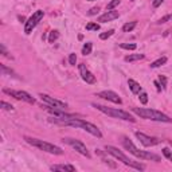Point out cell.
Masks as SVG:
<instances>
[{
  "instance_id": "7a4b0ae2",
  "label": "cell",
  "mask_w": 172,
  "mask_h": 172,
  "mask_svg": "<svg viewBox=\"0 0 172 172\" xmlns=\"http://www.w3.org/2000/svg\"><path fill=\"white\" fill-rule=\"evenodd\" d=\"M133 112L141 118L152 120V121H160V122H172V118H169L167 114H164L155 109H145V108H133Z\"/></svg>"
},
{
  "instance_id": "d4e9b609",
  "label": "cell",
  "mask_w": 172,
  "mask_h": 172,
  "mask_svg": "<svg viewBox=\"0 0 172 172\" xmlns=\"http://www.w3.org/2000/svg\"><path fill=\"white\" fill-rule=\"evenodd\" d=\"M114 34V30H109V31H106V32H102V34H100V39H102V40H105V39H108L109 36H112Z\"/></svg>"
},
{
  "instance_id": "f546056e",
  "label": "cell",
  "mask_w": 172,
  "mask_h": 172,
  "mask_svg": "<svg viewBox=\"0 0 172 172\" xmlns=\"http://www.w3.org/2000/svg\"><path fill=\"white\" fill-rule=\"evenodd\" d=\"M69 63L73 65V66H75V63H77V55H75L74 53L70 54V57H69Z\"/></svg>"
},
{
  "instance_id": "d590c367",
  "label": "cell",
  "mask_w": 172,
  "mask_h": 172,
  "mask_svg": "<svg viewBox=\"0 0 172 172\" xmlns=\"http://www.w3.org/2000/svg\"><path fill=\"white\" fill-rule=\"evenodd\" d=\"M88 1H94V0H88Z\"/></svg>"
},
{
  "instance_id": "ba28073f",
  "label": "cell",
  "mask_w": 172,
  "mask_h": 172,
  "mask_svg": "<svg viewBox=\"0 0 172 172\" xmlns=\"http://www.w3.org/2000/svg\"><path fill=\"white\" fill-rule=\"evenodd\" d=\"M44 12L43 11H36V12L32 13V16H31L28 20L26 22V27H24V34H31L32 32V30L36 27V24L42 20V18H43Z\"/></svg>"
},
{
  "instance_id": "4fadbf2b",
  "label": "cell",
  "mask_w": 172,
  "mask_h": 172,
  "mask_svg": "<svg viewBox=\"0 0 172 172\" xmlns=\"http://www.w3.org/2000/svg\"><path fill=\"white\" fill-rule=\"evenodd\" d=\"M80 73H81V77H82V80L86 82V84H96V77L90 73V71L86 69L84 63H81L80 65Z\"/></svg>"
},
{
  "instance_id": "ac0fdd59",
  "label": "cell",
  "mask_w": 172,
  "mask_h": 172,
  "mask_svg": "<svg viewBox=\"0 0 172 172\" xmlns=\"http://www.w3.org/2000/svg\"><path fill=\"white\" fill-rule=\"evenodd\" d=\"M167 62V57H161V58H159L157 61H155V62H152L151 63V67H160V66H163L164 63Z\"/></svg>"
},
{
  "instance_id": "8fae6325",
  "label": "cell",
  "mask_w": 172,
  "mask_h": 172,
  "mask_svg": "<svg viewBox=\"0 0 172 172\" xmlns=\"http://www.w3.org/2000/svg\"><path fill=\"white\" fill-rule=\"evenodd\" d=\"M136 137L140 140V143H141L143 145H145V147L157 145V144H160V141H161L159 137L147 136V135H144V133H141V132H136Z\"/></svg>"
},
{
  "instance_id": "836d02e7",
  "label": "cell",
  "mask_w": 172,
  "mask_h": 172,
  "mask_svg": "<svg viewBox=\"0 0 172 172\" xmlns=\"http://www.w3.org/2000/svg\"><path fill=\"white\" fill-rule=\"evenodd\" d=\"M163 1H164V0H153V3H152V4H153L155 8H157L159 5H161V3H163Z\"/></svg>"
},
{
  "instance_id": "30bf717a",
  "label": "cell",
  "mask_w": 172,
  "mask_h": 172,
  "mask_svg": "<svg viewBox=\"0 0 172 172\" xmlns=\"http://www.w3.org/2000/svg\"><path fill=\"white\" fill-rule=\"evenodd\" d=\"M39 97H40V100H42L43 102H46V104H49V105L54 106V108H57V109H61V110H66V108H67L66 102L59 101V100L50 97V96H47V94H39Z\"/></svg>"
},
{
  "instance_id": "4316f807",
  "label": "cell",
  "mask_w": 172,
  "mask_h": 172,
  "mask_svg": "<svg viewBox=\"0 0 172 172\" xmlns=\"http://www.w3.org/2000/svg\"><path fill=\"white\" fill-rule=\"evenodd\" d=\"M139 98H140V102H141L143 105H145L147 102H148V94L144 93V92L140 93V97H139Z\"/></svg>"
},
{
  "instance_id": "4dcf8cb0",
  "label": "cell",
  "mask_w": 172,
  "mask_h": 172,
  "mask_svg": "<svg viewBox=\"0 0 172 172\" xmlns=\"http://www.w3.org/2000/svg\"><path fill=\"white\" fill-rule=\"evenodd\" d=\"M159 81H160V84H161V86H163V88H165V85H167V78H165L164 75H160Z\"/></svg>"
},
{
  "instance_id": "d6a6232c",
  "label": "cell",
  "mask_w": 172,
  "mask_h": 172,
  "mask_svg": "<svg viewBox=\"0 0 172 172\" xmlns=\"http://www.w3.org/2000/svg\"><path fill=\"white\" fill-rule=\"evenodd\" d=\"M98 11H100V7H93V8L89 11V15H96V13H98Z\"/></svg>"
},
{
  "instance_id": "d6986e66",
  "label": "cell",
  "mask_w": 172,
  "mask_h": 172,
  "mask_svg": "<svg viewBox=\"0 0 172 172\" xmlns=\"http://www.w3.org/2000/svg\"><path fill=\"white\" fill-rule=\"evenodd\" d=\"M136 26H137V22H129V23H126V24L122 26V31L124 32H131Z\"/></svg>"
},
{
  "instance_id": "f1b7e54d",
  "label": "cell",
  "mask_w": 172,
  "mask_h": 172,
  "mask_svg": "<svg viewBox=\"0 0 172 172\" xmlns=\"http://www.w3.org/2000/svg\"><path fill=\"white\" fill-rule=\"evenodd\" d=\"M163 155L167 157L168 160H171L172 161V152L169 151V148H163Z\"/></svg>"
},
{
  "instance_id": "8d00e7d4",
  "label": "cell",
  "mask_w": 172,
  "mask_h": 172,
  "mask_svg": "<svg viewBox=\"0 0 172 172\" xmlns=\"http://www.w3.org/2000/svg\"><path fill=\"white\" fill-rule=\"evenodd\" d=\"M131 1H135V0H131Z\"/></svg>"
},
{
  "instance_id": "9a60e30c",
  "label": "cell",
  "mask_w": 172,
  "mask_h": 172,
  "mask_svg": "<svg viewBox=\"0 0 172 172\" xmlns=\"http://www.w3.org/2000/svg\"><path fill=\"white\" fill-rule=\"evenodd\" d=\"M50 169L54 172H75V167L70 164H58V165H51Z\"/></svg>"
},
{
  "instance_id": "9c48e42d",
  "label": "cell",
  "mask_w": 172,
  "mask_h": 172,
  "mask_svg": "<svg viewBox=\"0 0 172 172\" xmlns=\"http://www.w3.org/2000/svg\"><path fill=\"white\" fill-rule=\"evenodd\" d=\"M4 93H7L9 96L15 97L16 100H19V101H24V102H28V104H34V102H35V98L31 97L28 93L22 92V90H9V89H4Z\"/></svg>"
},
{
  "instance_id": "ffe728a7",
  "label": "cell",
  "mask_w": 172,
  "mask_h": 172,
  "mask_svg": "<svg viewBox=\"0 0 172 172\" xmlns=\"http://www.w3.org/2000/svg\"><path fill=\"white\" fill-rule=\"evenodd\" d=\"M92 49H93V44L90 43V42L85 43L84 47H82V54H84V55H89V54L92 53Z\"/></svg>"
},
{
  "instance_id": "603a6c76",
  "label": "cell",
  "mask_w": 172,
  "mask_h": 172,
  "mask_svg": "<svg viewBox=\"0 0 172 172\" xmlns=\"http://www.w3.org/2000/svg\"><path fill=\"white\" fill-rule=\"evenodd\" d=\"M86 30L88 31H98L100 30V24H97V23H88V24H86Z\"/></svg>"
},
{
  "instance_id": "e575fe53",
  "label": "cell",
  "mask_w": 172,
  "mask_h": 172,
  "mask_svg": "<svg viewBox=\"0 0 172 172\" xmlns=\"http://www.w3.org/2000/svg\"><path fill=\"white\" fill-rule=\"evenodd\" d=\"M155 86H156V89H157V92H160V90H161V86L159 85V82H157V81H155Z\"/></svg>"
},
{
  "instance_id": "5bb4252c",
  "label": "cell",
  "mask_w": 172,
  "mask_h": 172,
  "mask_svg": "<svg viewBox=\"0 0 172 172\" xmlns=\"http://www.w3.org/2000/svg\"><path fill=\"white\" fill-rule=\"evenodd\" d=\"M120 16L118 11H108V12H105L104 15H101L100 18H98V22L100 23H106V22H112V20H114V19H117Z\"/></svg>"
},
{
  "instance_id": "1f68e13d",
  "label": "cell",
  "mask_w": 172,
  "mask_h": 172,
  "mask_svg": "<svg viewBox=\"0 0 172 172\" xmlns=\"http://www.w3.org/2000/svg\"><path fill=\"white\" fill-rule=\"evenodd\" d=\"M169 19H171V15H167V16H164V18H161V19H160L159 22H157V24H163V23L168 22Z\"/></svg>"
},
{
  "instance_id": "52a82bcc",
  "label": "cell",
  "mask_w": 172,
  "mask_h": 172,
  "mask_svg": "<svg viewBox=\"0 0 172 172\" xmlns=\"http://www.w3.org/2000/svg\"><path fill=\"white\" fill-rule=\"evenodd\" d=\"M62 141L66 143L67 145H70L73 149H75L78 153L84 155V156H86V157H90V153H89L88 148H86V145H85L84 143H81L80 140H75V139H70V137H65V139H62Z\"/></svg>"
},
{
  "instance_id": "484cf974",
  "label": "cell",
  "mask_w": 172,
  "mask_h": 172,
  "mask_svg": "<svg viewBox=\"0 0 172 172\" xmlns=\"http://www.w3.org/2000/svg\"><path fill=\"white\" fill-rule=\"evenodd\" d=\"M0 69H1V73H3V74H9V75H13V77H15V73H13L11 69H7L4 65H1V66H0Z\"/></svg>"
},
{
  "instance_id": "83f0119b",
  "label": "cell",
  "mask_w": 172,
  "mask_h": 172,
  "mask_svg": "<svg viewBox=\"0 0 172 172\" xmlns=\"http://www.w3.org/2000/svg\"><path fill=\"white\" fill-rule=\"evenodd\" d=\"M0 106H1L3 109H5V110H13V106L11 105V104H7L5 101H1V102H0Z\"/></svg>"
},
{
  "instance_id": "277c9868",
  "label": "cell",
  "mask_w": 172,
  "mask_h": 172,
  "mask_svg": "<svg viewBox=\"0 0 172 172\" xmlns=\"http://www.w3.org/2000/svg\"><path fill=\"white\" fill-rule=\"evenodd\" d=\"M105 151L108 152L109 155H112V156H114L116 159H118L120 161H122L125 165H128V167H132L135 168V169H139V171H144L145 169V165L144 164H140V163H136V161H133V160H131L126 156V155H124L121 151H118L116 147L113 145H106L105 147Z\"/></svg>"
},
{
  "instance_id": "7c38bea8",
  "label": "cell",
  "mask_w": 172,
  "mask_h": 172,
  "mask_svg": "<svg viewBox=\"0 0 172 172\" xmlns=\"http://www.w3.org/2000/svg\"><path fill=\"white\" fill-rule=\"evenodd\" d=\"M97 97H101L104 100H108V101L110 102H114V104H121L122 100L118 97V94H116L114 92H110V90H104V92H100L97 93Z\"/></svg>"
},
{
  "instance_id": "8992f818",
  "label": "cell",
  "mask_w": 172,
  "mask_h": 172,
  "mask_svg": "<svg viewBox=\"0 0 172 172\" xmlns=\"http://www.w3.org/2000/svg\"><path fill=\"white\" fill-rule=\"evenodd\" d=\"M28 144H31L32 147H36L39 148L40 151L43 152H47V153H51V155H63V151L59 148V147L54 145V144H50L47 141H43V140H39V139H32V137H24Z\"/></svg>"
},
{
  "instance_id": "6da1fadb",
  "label": "cell",
  "mask_w": 172,
  "mask_h": 172,
  "mask_svg": "<svg viewBox=\"0 0 172 172\" xmlns=\"http://www.w3.org/2000/svg\"><path fill=\"white\" fill-rule=\"evenodd\" d=\"M50 121L54 124H58V125H63V126H74V128H81L89 132L90 135L93 136L98 137V139H101L102 137V133L101 131L96 126V125H93L92 122H88V121H85L82 118H77V117H73V118H61V117H51Z\"/></svg>"
},
{
  "instance_id": "cb8c5ba5",
  "label": "cell",
  "mask_w": 172,
  "mask_h": 172,
  "mask_svg": "<svg viewBox=\"0 0 172 172\" xmlns=\"http://www.w3.org/2000/svg\"><path fill=\"white\" fill-rule=\"evenodd\" d=\"M121 49H125V50H136V44L135 43H121L120 44Z\"/></svg>"
},
{
  "instance_id": "5b68a950",
  "label": "cell",
  "mask_w": 172,
  "mask_h": 172,
  "mask_svg": "<svg viewBox=\"0 0 172 172\" xmlns=\"http://www.w3.org/2000/svg\"><path fill=\"white\" fill-rule=\"evenodd\" d=\"M93 108H96L97 110L105 113V114L110 116V117H114V118H120V120H125V121H131V122H135L136 120L133 118L132 116L129 114L128 112L121 110V109H114V108H108V106L100 105V104H93Z\"/></svg>"
},
{
  "instance_id": "e0dca14e",
  "label": "cell",
  "mask_w": 172,
  "mask_h": 172,
  "mask_svg": "<svg viewBox=\"0 0 172 172\" xmlns=\"http://www.w3.org/2000/svg\"><path fill=\"white\" fill-rule=\"evenodd\" d=\"M144 58V54H132V55H126L125 62H133V61H140Z\"/></svg>"
},
{
  "instance_id": "2e32d148",
  "label": "cell",
  "mask_w": 172,
  "mask_h": 172,
  "mask_svg": "<svg viewBox=\"0 0 172 172\" xmlns=\"http://www.w3.org/2000/svg\"><path fill=\"white\" fill-rule=\"evenodd\" d=\"M128 85H129V89L132 90L133 94H140V92H141L140 84H137L135 80H128Z\"/></svg>"
},
{
  "instance_id": "44dd1931",
  "label": "cell",
  "mask_w": 172,
  "mask_h": 172,
  "mask_svg": "<svg viewBox=\"0 0 172 172\" xmlns=\"http://www.w3.org/2000/svg\"><path fill=\"white\" fill-rule=\"evenodd\" d=\"M58 36H59L58 31L57 30H53L51 32H50V35H49V43H54V42L58 39Z\"/></svg>"
},
{
  "instance_id": "7402d4cb",
  "label": "cell",
  "mask_w": 172,
  "mask_h": 172,
  "mask_svg": "<svg viewBox=\"0 0 172 172\" xmlns=\"http://www.w3.org/2000/svg\"><path fill=\"white\" fill-rule=\"evenodd\" d=\"M118 4H120V0H112V1H109V3H108V5H106V9H108V11H112V9H114Z\"/></svg>"
},
{
  "instance_id": "3957f363",
  "label": "cell",
  "mask_w": 172,
  "mask_h": 172,
  "mask_svg": "<svg viewBox=\"0 0 172 172\" xmlns=\"http://www.w3.org/2000/svg\"><path fill=\"white\" fill-rule=\"evenodd\" d=\"M122 145H124V148H125V149L129 151L131 153L135 155V156H136V157H139V159L160 161V157L157 156V155L151 153V152H147V151H140L132 141H131V140H129V139H126V137H124V139H122Z\"/></svg>"
}]
</instances>
